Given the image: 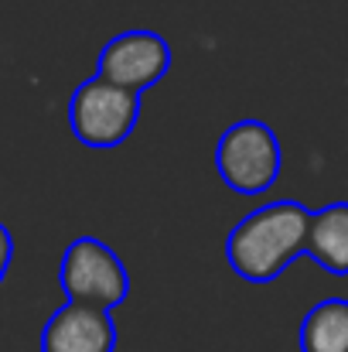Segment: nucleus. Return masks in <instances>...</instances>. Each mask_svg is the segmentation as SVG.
I'll return each instance as SVG.
<instances>
[{
    "label": "nucleus",
    "instance_id": "nucleus-1",
    "mask_svg": "<svg viewBox=\"0 0 348 352\" xmlns=\"http://www.w3.org/2000/svg\"><path fill=\"white\" fill-rule=\"evenodd\" d=\"M311 209L301 202H270L253 209L226 239L229 267L249 284L277 280L290 260L308 253Z\"/></svg>",
    "mask_w": 348,
    "mask_h": 352
},
{
    "label": "nucleus",
    "instance_id": "nucleus-2",
    "mask_svg": "<svg viewBox=\"0 0 348 352\" xmlns=\"http://www.w3.org/2000/svg\"><path fill=\"white\" fill-rule=\"evenodd\" d=\"M58 280L72 305H89L103 311L119 308L130 294L126 263L116 256L113 246L96 236H79L69 243L58 267Z\"/></svg>",
    "mask_w": 348,
    "mask_h": 352
},
{
    "label": "nucleus",
    "instance_id": "nucleus-3",
    "mask_svg": "<svg viewBox=\"0 0 348 352\" xmlns=\"http://www.w3.org/2000/svg\"><path fill=\"white\" fill-rule=\"evenodd\" d=\"M219 178L239 195H259L266 192L283 168L277 130L263 120H239L219 140L216 151Z\"/></svg>",
    "mask_w": 348,
    "mask_h": 352
},
{
    "label": "nucleus",
    "instance_id": "nucleus-4",
    "mask_svg": "<svg viewBox=\"0 0 348 352\" xmlns=\"http://www.w3.org/2000/svg\"><path fill=\"white\" fill-rule=\"evenodd\" d=\"M140 120V93L106 82L100 76L86 79L69 100V126L79 144L106 151L119 147Z\"/></svg>",
    "mask_w": 348,
    "mask_h": 352
},
{
    "label": "nucleus",
    "instance_id": "nucleus-5",
    "mask_svg": "<svg viewBox=\"0 0 348 352\" xmlns=\"http://www.w3.org/2000/svg\"><path fill=\"white\" fill-rule=\"evenodd\" d=\"M171 69V45L154 31H123L100 52V79L133 93H147Z\"/></svg>",
    "mask_w": 348,
    "mask_h": 352
},
{
    "label": "nucleus",
    "instance_id": "nucleus-6",
    "mask_svg": "<svg viewBox=\"0 0 348 352\" xmlns=\"http://www.w3.org/2000/svg\"><path fill=\"white\" fill-rule=\"evenodd\" d=\"M116 325L110 311L89 305H62L41 329V352H113Z\"/></svg>",
    "mask_w": 348,
    "mask_h": 352
},
{
    "label": "nucleus",
    "instance_id": "nucleus-7",
    "mask_svg": "<svg viewBox=\"0 0 348 352\" xmlns=\"http://www.w3.org/2000/svg\"><path fill=\"white\" fill-rule=\"evenodd\" d=\"M308 256L328 274L348 277V202H332L311 216Z\"/></svg>",
    "mask_w": 348,
    "mask_h": 352
},
{
    "label": "nucleus",
    "instance_id": "nucleus-8",
    "mask_svg": "<svg viewBox=\"0 0 348 352\" xmlns=\"http://www.w3.org/2000/svg\"><path fill=\"white\" fill-rule=\"evenodd\" d=\"M301 352H348V301L325 298L301 322Z\"/></svg>",
    "mask_w": 348,
    "mask_h": 352
},
{
    "label": "nucleus",
    "instance_id": "nucleus-9",
    "mask_svg": "<svg viewBox=\"0 0 348 352\" xmlns=\"http://www.w3.org/2000/svg\"><path fill=\"white\" fill-rule=\"evenodd\" d=\"M10 260H14V236H10V230L0 223V280L7 277V270H10Z\"/></svg>",
    "mask_w": 348,
    "mask_h": 352
}]
</instances>
